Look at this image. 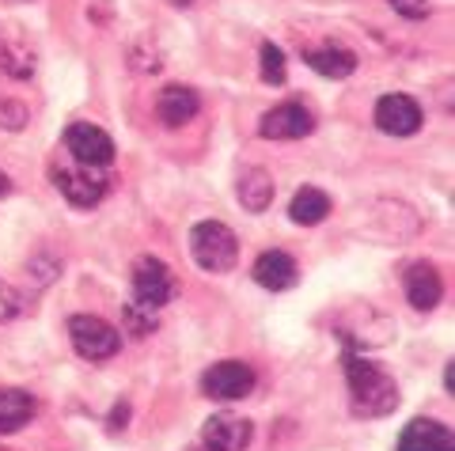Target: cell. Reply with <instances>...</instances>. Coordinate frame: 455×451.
<instances>
[{
	"label": "cell",
	"instance_id": "4fadbf2b",
	"mask_svg": "<svg viewBox=\"0 0 455 451\" xmlns=\"http://www.w3.org/2000/svg\"><path fill=\"white\" fill-rule=\"evenodd\" d=\"M403 289H406V300L414 312H433L440 304V296H444V281H440V273L429 262H414L403 277Z\"/></svg>",
	"mask_w": 455,
	"mask_h": 451
},
{
	"label": "cell",
	"instance_id": "44dd1931",
	"mask_svg": "<svg viewBox=\"0 0 455 451\" xmlns=\"http://www.w3.org/2000/svg\"><path fill=\"white\" fill-rule=\"evenodd\" d=\"M262 80L284 83V53L274 46V42H262Z\"/></svg>",
	"mask_w": 455,
	"mask_h": 451
},
{
	"label": "cell",
	"instance_id": "484cf974",
	"mask_svg": "<svg viewBox=\"0 0 455 451\" xmlns=\"http://www.w3.org/2000/svg\"><path fill=\"white\" fill-rule=\"evenodd\" d=\"M175 4H179V8H194V4H197V0H175Z\"/></svg>",
	"mask_w": 455,
	"mask_h": 451
},
{
	"label": "cell",
	"instance_id": "8fae6325",
	"mask_svg": "<svg viewBox=\"0 0 455 451\" xmlns=\"http://www.w3.org/2000/svg\"><path fill=\"white\" fill-rule=\"evenodd\" d=\"M202 440L209 451H247L254 440V429H251V421L235 417V414H217L205 421Z\"/></svg>",
	"mask_w": 455,
	"mask_h": 451
},
{
	"label": "cell",
	"instance_id": "3957f363",
	"mask_svg": "<svg viewBox=\"0 0 455 451\" xmlns=\"http://www.w3.org/2000/svg\"><path fill=\"white\" fill-rule=\"evenodd\" d=\"M50 175H53L57 194H61L68 205H76V209H95V205L107 197V190H110L107 167L80 163V160H73V156L57 160V163L50 167Z\"/></svg>",
	"mask_w": 455,
	"mask_h": 451
},
{
	"label": "cell",
	"instance_id": "2e32d148",
	"mask_svg": "<svg viewBox=\"0 0 455 451\" xmlns=\"http://www.w3.org/2000/svg\"><path fill=\"white\" fill-rule=\"evenodd\" d=\"M331 194L319 190V186H304V190H296L292 194V202H289V217L296 224H304V228H315V224H323L326 217H331Z\"/></svg>",
	"mask_w": 455,
	"mask_h": 451
},
{
	"label": "cell",
	"instance_id": "30bf717a",
	"mask_svg": "<svg viewBox=\"0 0 455 451\" xmlns=\"http://www.w3.org/2000/svg\"><path fill=\"white\" fill-rule=\"evenodd\" d=\"M311 130H315V118H311V110L304 103H281L259 125V133L266 140H300Z\"/></svg>",
	"mask_w": 455,
	"mask_h": 451
},
{
	"label": "cell",
	"instance_id": "7a4b0ae2",
	"mask_svg": "<svg viewBox=\"0 0 455 451\" xmlns=\"http://www.w3.org/2000/svg\"><path fill=\"white\" fill-rule=\"evenodd\" d=\"M353 232L361 239H372V243H406L421 232V220L410 205L403 202H368L357 209L353 217Z\"/></svg>",
	"mask_w": 455,
	"mask_h": 451
},
{
	"label": "cell",
	"instance_id": "d4e9b609",
	"mask_svg": "<svg viewBox=\"0 0 455 451\" xmlns=\"http://www.w3.org/2000/svg\"><path fill=\"white\" fill-rule=\"evenodd\" d=\"M8 190H12V178H8L4 171H0V197H8Z\"/></svg>",
	"mask_w": 455,
	"mask_h": 451
},
{
	"label": "cell",
	"instance_id": "ba28073f",
	"mask_svg": "<svg viewBox=\"0 0 455 451\" xmlns=\"http://www.w3.org/2000/svg\"><path fill=\"white\" fill-rule=\"evenodd\" d=\"M65 148L68 156L80 163H95V167H110L114 163V140L107 130H99L95 122H73L65 130Z\"/></svg>",
	"mask_w": 455,
	"mask_h": 451
},
{
	"label": "cell",
	"instance_id": "9c48e42d",
	"mask_svg": "<svg viewBox=\"0 0 455 451\" xmlns=\"http://www.w3.org/2000/svg\"><path fill=\"white\" fill-rule=\"evenodd\" d=\"M376 130L387 137H414L421 130V107L414 95L391 91L376 103Z\"/></svg>",
	"mask_w": 455,
	"mask_h": 451
},
{
	"label": "cell",
	"instance_id": "cb8c5ba5",
	"mask_svg": "<svg viewBox=\"0 0 455 451\" xmlns=\"http://www.w3.org/2000/svg\"><path fill=\"white\" fill-rule=\"evenodd\" d=\"M122 421H130V406H125V402H118V406H114V417H110V432H118V425H122Z\"/></svg>",
	"mask_w": 455,
	"mask_h": 451
},
{
	"label": "cell",
	"instance_id": "5b68a950",
	"mask_svg": "<svg viewBox=\"0 0 455 451\" xmlns=\"http://www.w3.org/2000/svg\"><path fill=\"white\" fill-rule=\"evenodd\" d=\"M175 296H179V277L171 273L167 262L152 258V255L133 262V300L130 304L160 315V307H167Z\"/></svg>",
	"mask_w": 455,
	"mask_h": 451
},
{
	"label": "cell",
	"instance_id": "9a60e30c",
	"mask_svg": "<svg viewBox=\"0 0 455 451\" xmlns=\"http://www.w3.org/2000/svg\"><path fill=\"white\" fill-rule=\"evenodd\" d=\"M254 281H259L262 289L269 292H284L296 285V277H300V270H296V262L284 255V250H266V255H259V262H254Z\"/></svg>",
	"mask_w": 455,
	"mask_h": 451
},
{
	"label": "cell",
	"instance_id": "8992f818",
	"mask_svg": "<svg viewBox=\"0 0 455 451\" xmlns=\"http://www.w3.org/2000/svg\"><path fill=\"white\" fill-rule=\"evenodd\" d=\"M68 337H73V349L84 360H110L122 349V334L99 315H73Z\"/></svg>",
	"mask_w": 455,
	"mask_h": 451
},
{
	"label": "cell",
	"instance_id": "277c9868",
	"mask_svg": "<svg viewBox=\"0 0 455 451\" xmlns=\"http://www.w3.org/2000/svg\"><path fill=\"white\" fill-rule=\"evenodd\" d=\"M190 255L205 273H228L239 262V239L220 220H202L190 232Z\"/></svg>",
	"mask_w": 455,
	"mask_h": 451
},
{
	"label": "cell",
	"instance_id": "52a82bcc",
	"mask_svg": "<svg viewBox=\"0 0 455 451\" xmlns=\"http://www.w3.org/2000/svg\"><path fill=\"white\" fill-rule=\"evenodd\" d=\"M202 391L217 402H239L254 391V368L243 360H220L202 376Z\"/></svg>",
	"mask_w": 455,
	"mask_h": 451
},
{
	"label": "cell",
	"instance_id": "ac0fdd59",
	"mask_svg": "<svg viewBox=\"0 0 455 451\" xmlns=\"http://www.w3.org/2000/svg\"><path fill=\"white\" fill-rule=\"evenodd\" d=\"M35 417V399L20 387H4L0 391V436L23 429Z\"/></svg>",
	"mask_w": 455,
	"mask_h": 451
},
{
	"label": "cell",
	"instance_id": "5bb4252c",
	"mask_svg": "<svg viewBox=\"0 0 455 451\" xmlns=\"http://www.w3.org/2000/svg\"><path fill=\"white\" fill-rule=\"evenodd\" d=\"M395 451H455V440H451V429L448 425L429 421V417H414L403 429V436H398V447Z\"/></svg>",
	"mask_w": 455,
	"mask_h": 451
},
{
	"label": "cell",
	"instance_id": "7c38bea8",
	"mask_svg": "<svg viewBox=\"0 0 455 451\" xmlns=\"http://www.w3.org/2000/svg\"><path fill=\"white\" fill-rule=\"evenodd\" d=\"M197 110H202V99H197L194 88H182V83H171L156 95V118H160L167 130H182L187 122L197 118Z\"/></svg>",
	"mask_w": 455,
	"mask_h": 451
},
{
	"label": "cell",
	"instance_id": "e0dca14e",
	"mask_svg": "<svg viewBox=\"0 0 455 451\" xmlns=\"http://www.w3.org/2000/svg\"><path fill=\"white\" fill-rule=\"evenodd\" d=\"M304 61L315 68L326 80H346L357 73V53H349L346 46H323V50H307Z\"/></svg>",
	"mask_w": 455,
	"mask_h": 451
},
{
	"label": "cell",
	"instance_id": "d6986e66",
	"mask_svg": "<svg viewBox=\"0 0 455 451\" xmlns=\"http://www.w3.org/2000/svg\"><path fill=\"white\" fill-rule=\"evenodd\" d=\"M269 202H274V178H269L262 167H251V171L239 178V205L247 213H266Z\"/></svg>",
	"mask_w": 455,
	"mask_h": 451
},
{
	"label": "cell",
	"instance_id": "6da1fadb",
	"mask_svg": "<svg viewBox=\"0 0 455 451\" xmlns=\"http://www.w3.org/2000/svg\"><path fill=\"white\" fill-rule=\"evenodd\" d=\"M346 384H349V406L357 417H387L398 406V384L372 364L368 357L346 353Z\"/></svg>",
	"mask_w": 455,
	"mask_h": 451
},
{
	"label": "cell",
	"instance_id": "ffe728a7",
	"mask_svg": "<svg viewBox=\"0 0 455 451\" xmlns=\"http://www.w3.org/2000/svg\"><path fill=\"white\" fill-rule=\"evenodd\" d=\"M122 312H125V330H130L133 337H145V334H152L156 327H160V315L145 312V307H137V304H125Z\"/></svg>",
	"mask_w": 455,
	"mask_h": 451
},
{
	"label": "cell",
	"instance_id": "7402d4cb",
	"mask_svg": "<svg viewBox=\"0 0 455 451\" xmlns=\"http://www.w3.org/2000/svg\"><path fill=\"white\" fill-rule=\"evenodd\" d=\"M387 4L398 12V16H406V20H425L433 12L429 0H387Z\"/></svg>",
	"mask_w": 455,
	"mask_h": 451
},
{
	"label": "cell",
	"instance_id": "603a6c76",
	"mask_svg": "<svg viewBox=\"0 0 455 451\" xmlns=\"http://www.w3.org/2000/svg\"><path fill=\"white\" fill-rule=\"evenodd\" d=\"M16 315H20V296L8 285H0V322H12Z\"/></svg>",
	"mask_w": 455,
	"mask_h": 451
}]
</instances>
